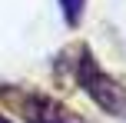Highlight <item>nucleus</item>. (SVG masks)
Here are the masks:
<instances>
[{"instance_id":"1","label":"nucleus","mask_w":126,"mask_h":123,"mask_svg":"<svg viewBox=\"0 0 126 123\" xmlns=\"http://www.w3.org/2000/svg\"><path fill=\"white\" fill-rule=\"evenodd\" d=\"M73 53H76V60H73L76 83L96 100V106H103V110L113 113V117H126V90L116 83L113 77H106V73L96 67V57H93L83 43L73 47Z\"/></svg>"},{"instance_id":"2","label":"nucleus","mask_w":126,"mask_h":123,"mask_svg":"<svg viewBox=\"0 0 126 123\" xmlns=\"http://www.w3.org/2000/svg\"><path fill=\"white\" fill-rule=\"evenodd\" d=\"M7 97L20 106L27 123H83L73 110H66L63 103H57L53 97H43V93H7Z\"/></svg>"},{"instance_id":"3","label":"nucleus","mask_w":126,"mask_h":123,"mask_svg":"<svg viewBox=\"0 0 126 123\" xmlns=\"http://www.w3.org/2000/svg\"><path fill=\"white\" fill-rule=\"evenodd\" d=\"M83 3H86V0H60L63 17H66L70 27H76V20H80V13H83Z\"/></svg>"},{"instance_id":"4","label":"nucleus","mask_w":126,"mask_h":123,"mask_svg":"<svg viewBox=\"0 0 126 123\" xmlns=\"http://www.w3.org/2000/svg\"><path fill=\"white\" fill-rule=\"evenodd\" d=\"M0 123H10V120H7V117H3V113H0Z\"/></svg>"}]
</instances>
